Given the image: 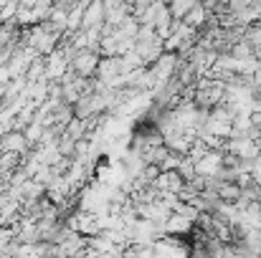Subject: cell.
<instances>
[{
  "mask_svg": "<svg viewBox=\"0 0 261 258\" xmlns=\"http://www.w3.org/2000/svg\"><path fill=\"white\" fill-rule=\"evenodd\" d=\"M99 61H101V53L94 51V48H79L71 59V71L76 76H84V79H94L96 76V69H99Z\"/></svg>",
  "mask_w": 261,
  "mask_h": 258,
  "instance_id": "6da1fadb",
  "label": "cell"
},
{
  "mask_svg": "<svg viewBox=\"0 0 261 258\" xmlns=\"http://www.w3.org/2000/svg\"><path fill=\"white\" fill-rule=\"evenodd\" d=\"M0 147L3 152H15V155H25L31 150V142L25 137L23 129H8L3 137H0Z\"/></svg>",
  "mask_w": 261,
  "mask_h": 258,
  "instance_id": "7a4b0ae2",
  "label": "cell"
},
{
  "mask_svg": "<svg viewBox=\"0 0 261 258\" xmlns=\"http://www.w3.org/2000/svg\"><path fill=\"white\" fill-rule=\"evenodd\" d=\"M107 23V3L104 0H91L84 5V23L82 28H101Z\"/></svg>",
  "mask_w": 261,
  "mask_h": 258,
  "instance_id": "3957f363",
  "label": "cell"
},
{
  "mask_svg": "<svg viewBox=\"0 0 261 258\" xmlns=\"http://www.w3.org/2000/svg\"><path fill=\"white\" fill-rule=\"evenodd\" d=\"M193 228H195V220H190L188 215H182V213H177V210H173V213H170V218L165 220V233H170V236L190 238Z\"/></svg>",
  "mask_w": 261,
  "mask_h": 258,
  "instance_id": "277c9868",
  "label": "cell"
},
{
  "mask_svg": "<svg viewBox=\"0 0 261 258\" xmlns=\"http://www.w3.org/2000/svg\"><path fill=\"white\" fill-rule=\"evenodd\" d=\"M155 187L160 192H177L185 187V177L180 175L177 170H160V175L155 177Z\"/></svg>",
  "mask_w": 261,
  "mask_h": 258,
  "instance_id": "5b68a950",
  "label": "cell"
}]
</instances>
